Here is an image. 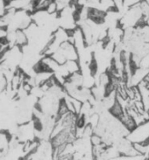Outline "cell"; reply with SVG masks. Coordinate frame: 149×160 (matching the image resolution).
<instances>
[{"label": "cell", "instance_id": "obj_1", "mask_svg": "<svg viewBox=\"0 0 149 160\" xmlns=\"http://www.w3.org/2000/svg\"><path fill=\"white\" fill-rule=\"evenodd\" d=\"M119 25L123 30L128 28H135L139 26H144L143 14L140 4L129 8L123 14L119 21Z\"/></svg>", "mask_w": 149, "mask_h": 160}, {"label": "cell", "instance_id": "obj_2", "mask_svg": "<svg viewBox=\"0 0 149 160\" xmlns=\"http://www.w3.org/2000/svg\"><path fill=\"white\" fill-rule=\"evenodd\" d=\"M76 5L74 4H70L67 7L59 12L58 15V25L60 28L69 32L75 30L77 26V20L75 18Z\"/></svg>", "mask_w": 149, "mask_h": 160}, {"label": "cell", "instance_id": "obj_3", "mask_svg": "<svg viewBox=\"0 0 149 160\" xmlns=\"http://www.w3.org/2000/svg\"><path fill=\"white\" fill-rule=\"evenodd\" d=\"M126 138L131 143H144L149 139V121L136 126L129 132Z\"/></svg>", "mask_w": 149, "mask_h": 160}, {"label": "cell", "instance_id": "obj_4", "mask_svg": "<svg viewBox=\"0 0 149 160\" xmlns=\"http://www.w3.org/2000/svg\"><path fill=\"white\" fill-rule=\"evenodd\" d=\"M142 0H124V5L125 8L128 10L129 8H131L132 6H134L136 4H140Z\"/></svg>", "mask_w": 149, "mask_h": 160}, {"label": "cell", "instance_id": "obj_5", "mask_svg": "<svg viewBox=\"0 0 149 160\" xmlns=\"http://www.w3.org/2000/svg\"><path fill=\"white\" fill-rule=\"evenodd\" d=\"M87 0H76V4L81 5V6H84V4L86 3Z\"/></svg>", "mask_w": 149, "mask_h": 160}, {"label": "cell", "instance_id": "obj_6", "mask_svg": "<svg viewBox=\"0 0 149 160\" xmlns=\"http://www.w3.org/2000/svg\"><path fill=\"white\" fill-rule=\"evenodd\" d=\"M145 1H146V2H147V3L149 4V0H145Z\"/></svg>", "mask_w": 149, "mask_h": 160}]
</instances>
